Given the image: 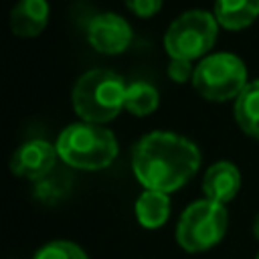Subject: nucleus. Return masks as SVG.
Wrapping results in <instances>:
<instances>
[{"label": "nucleus", "instance_id": "6ab92c4d", "mask_svg": "<svg viewBox=\"0 0 259 259\" xmlns=\"http://www.w3.org/2000/svg\"><path fill=\"white\" fill-rule=\"evenodd\" d=\"M255 259H259V253H257V257H255Z\"/></svg>", "mask_w": 259, "mask_h": 259}, {"label": "nucleus", "instance_id": "6e6552de", "mask_svg": "<svg viewBox=\"0 0 259 259\" xmlns=\"http://www.w3.org/2000/svg\"><path fill=\"white\" fill-rule=\"evenodd\" d=\"M57 158H59L57 146L45 140H30V142H24L12 154L10 170L12 174L28 180H42L55 170Z\"/></svg>", "mask_w": 259, "mask_h": 259}, {"label": "nucleus", "instance_id": "1a4fd4ad", "mask_svg": "<svg viewBox=\"0 0 259 259\" xmlns=\"http://www.w3.org/2000/svg\"><path fill=\"white\" fill-rule=\"evenodd\" d=\"M239 188H241V174H239L237 166L227 160L212 164L202 178L204 196L208 200H214L221 204L233 200L237 196Z\"/></svg>", "mask_w": 259, "mask_h": 259}, {"label": "nucleus", "instance_id": "423d86ee", "mask_svg": "<svg viewBox=\"0 0 259 259\" xmlns=\"http://www.w3.org/2000/svg\"><path fill=\"white\" fill-rule=\"evenodd\" d=\"M219 32V22L214 14L206 10H188L180 14L164 34V49L170 59L194 61L204 57Z\"/></svg>", "mask_w": 259, "mask_h": 259}, {"label": "nucleus", "instance_id": "9b49d317", "mask_svg": "<svg viewBox=\"0 0 259 259\" xmlns=\"http://www.w3.org/2000/svg\"><path fill=\"white\" fill-rule=\"evenodd\" d=\"M259 16V0H214V18L227 30H243Z\"/></svg>", "mask_w": 259, "mask_h": 259}, {"label": "nucleus", "instance_id": "dca6fc26", "mask_svg": "<svg viewBox=\"0 0 259 259\" xmlns=\"http://www.w3.org/2000/svg\"><path fill=\"white\" fill-rule=\"evenodd\" d=\"M194 69H192V61L186 59H170L168 63V77L176 83H184L188 79H192Z\"/></svg>", "mask_w": 259, "mask_h": 259}, {"label": "nucleus", "instance_id": "4468645a", "mask_svg": "<svg viewBox=\"0 0 259 259\" xmlns=\"http://www.w3.org/2000/svg\"><path fill=\"white\" fill-rule=\"evenodd\" d=\"M160 95L156 91L154 85L146 83V81H134L127 85L125 91V109L138 117L142 115H150L156 107H158Z\"/></svg>", "mask_w": 259, "mask_h": 259}, {"label": "nucleus", "instance_id": "f3484780", "mask_svg": "<svg viewBox=\"0 0 259 259\" xmlns=\"http://www.w3.org/2000/svg\"><path fill=\"white\" fill-rule=\"evenodd\" d=\"M164 0H125V6L140 18H150L162 8Z\"/></svg>", "mask_w": 259, "mask_h": 259}, {"label": "nucleus", "instance_id": "0eeeda50", "mask_svg": "<svg viewBox=\"0 0 259 259\" xmlns=\"http://www.w3.org/2000/svg\"><path fill=\"white\" fill-rule=\"evenodd\" d=\"M89 45L103 55H119L132 42V28L125 18L113 12H101L87 26Z\"/></svg>", "mask_w": 259, "mask_h": 259}, {"label": "nucleus", "instance_id": "7ed1b4c3", "mask_svg": "<svg viewBox=\"0 0 259 259\" xmlns=\"http://www.w3.org/2000/svg\"><path fill=\"white\" fill-rule=\"evenodd\" d=\"M59 158L79 170L107 168L117 156V140L103 125L79 121L67 125L57 140Z\"/></svg>", "mask_w": 259, "mask_h": 259}, {"label": "nucleus", "instance_id": "a211bd4d", "mask_svg": "<svg viewBox=\"0 0 259 259\" xmlns=\"http://www.w3.org/2000/svg\"><path fill=\"white\" fill-rule=\"evenodd\" d=\"M253 235H255V239L259 241V212H257V217H255V221H253Z\"/></svg>", "mask_w": 259, "mask_h": 259}, {"label": "nucleus", "instance_id": "2eb2a0df", "mask_svg": "<svg viewBox=\"0 0 259 259\" xmlns=\"http://www.w3.org/2000/svg\"><path fill=\"white\" fill-rule=\"evenodd\" d=\"M32 259H87L85 251L71 241H51L42 245Z\"/></svg>", "mask_w": 259, "mask_h": 259}, {"label": "nucleus", "instance_id": "39448f33", "mask_svg": "<svg viewBox=\"0 0 259 259\" xmlns=\"http://www.w3.org/2000/svg\"><path fill=\"white\" fill-rule=\"evenodd\" d=\"M192 85L208 101L237 99L247 85V67L233 53H214L194 67Z\"/></svg>", "mask_w": 259, "mask_h": 259}, {"label": "nucleus", "instance_id": "20e7f679", "mask_svg": "<svg viewBox=\"0 0 259 259\" xmlns=\"http://www.w3.org/2000/svg\"><path fill=\"white\" fill-rule=\"evenodd\" d=\"M227 208L221 202L202 198L186 206L176 225V241L186 253H200L214 247L227 231Z\"/></svg>", "mask_w": 259, "mask_h": 259}, {"label": "nucleus", "instance_id": "f03ea898", "mask_svg": "<svg viewBox=\"0 0 259 259\" xmlns=\"http://www.w3.org/2000/svg\"><path fill=\"white\" fill-rule=\"evenodd\" d=\"M125 81L105 69H93L81 75L73 87V109L89 123H107L125 109Z\"/></svg>", "mask_w": 259, "mask_h": 259}, {"label": "nucleus", "instance_id": "9d476101", "mask_svg": "<svg viewBox=\"0 0 259 259\" xmlns=\"http://www.w3.org/2000/svg\"><path fill=\"white\" fill-rule=\"evenodd\" d=\"M47 22H49L47 0H20L10 12V30L22 38L40 34Z\"/></svg>", "mask_w": 259, "mask_h": 259}, {"label": "nucleus", "instance_id": "ddd939ff", "mask_svg": "<svg viewBox=\"0 0 259 259\" xmlns=\"http://www.w3.org/2000/svg\"><path fill=\"white\" fill-rule=\"evenodd\" d=\"M235 121L247 136L259 140V79L247 83L235 99Z\"/></svg>", "mask_w": 259, "mask_h": 259}, {"label": "nucleus", "instance_id": "f257e3e1", "mask_svg": "<svg viewBox=\"0 0 259 259\" xmlns=\"http://www.w3.org/2000/svg\"><path fill=\"white\" fill-rule=\"evenodd\" d=\"M200 152L184 136L150 132L132 150V168L146 190L172 192L182 188L198 170Z\"/></svg>", "mask_w": 259, "mask_h": 259}, {"label": "nucleus", "instance_id": "f8f14e48", "mask_svg": "<svg viewBox=\"0 0 259 259\" xmlns=\"http://www.w3.org/2000/svg\"><path fill=\"white\" fill-rule=\"evenodd\" d=\"M170 217V198L166 192L144 190L136 200V219L146 229L162 227Z\"/></svg>", "mask_w": 259, "mask_h": 259}]
</instances>
